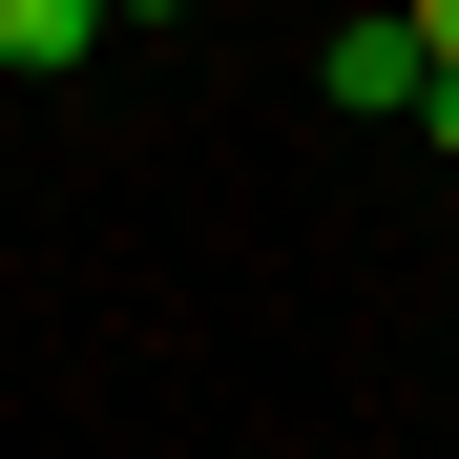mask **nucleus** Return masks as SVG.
I'll use <instances>...</instances> for the list:
<instances>
[{"label":"nucleus","mask_w":459,"mask_h":459,"mask_svg":"<svg viewBox=\"0 0 459 459\" xmlns=\"http://www.w3.org/2000/svg\"><path fill=\"white\" fill-rule=\"evenodd\" d=\"M314 63H334V105H355V126H397V105H418V22H334Z\"/></svg>","instance_id":"1"},{"label":"nucleus","mask_w":459,"mask_h":459,"mask_svg":"<svg viewBox=\"0 0 459 459\" xmlns=\"http://www.w3.org/2000/svg\"><path fill=\"white\" fill-rule=\"evenodd\" d=\"M105 22H126V0H0V63H22V84H63Z\"/></svg>","instance_id":"2"},{"label":"nucleus","mask_w":459,"mask_h":459,"mask_svg":"<svg viewBox=\"0 0 459 459\" xmlns=\"http://www.w3.org/2000/svg\"><path fill=\"white\" fill-rule=\"evenodd\" d=\"M418 146H438V168H459V63H418V105H397Z\"/></svg>","instance_id":"3"},{"label":"nucleus","mask_w":459,"mask_h":459,"mask_svg":"<svg viewBox=\"0 0 459 459\" xmlns=\"http://www.w3.org/2000/svg\"><path fill=\"white\" fill-rule=\"evenodd\" d=\"M397 22H418V63H459V0H397Z\"/></svg>","instance_id":"4"}]
</instances>
